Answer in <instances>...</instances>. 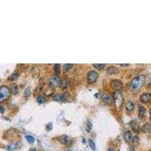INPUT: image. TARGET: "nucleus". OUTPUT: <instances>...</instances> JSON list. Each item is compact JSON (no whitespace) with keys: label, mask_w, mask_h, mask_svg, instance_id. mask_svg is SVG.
Listing matches in <instances>:
<instances>
[{"label":"nucleus","mask_w":151,"mask_h":151,"mask_svg":"<svg viewBox=\"0 0 151 151\" xmlns=\"http://www.w3.org/2000/svg\"><path fill=\"white\" fill-rule=\"evenodd\" d=\"M145 81V77L143 75H140L137 77H135V79H133L130 83L129 88L131 91H138L140 89L143 84Z\"/></svg>","instance_id":"nucleus-1"},{"label":"nucleus","mask_w":151,"mask_h":151,"mask_svg":"<svg viewBox=\"0 0 151 151\" xmlns=\"http://www.w3.org/2000/svg\"><path fill=\"white\" fill-rule=\"evenodd\" d=\"M10 95V90L6 86H2L0 88V101H3Z\"/></svg>","instance_id":"nucleus-2"},{"label":"nucleus","mask_w":151,"mask_h":151,"mask_svg":"<svg viewBox=\"0 0 151 151\" xmlns=\"http://www.w3.org/2000/svg\"><path fill=\"white\" fill-rule=\"evenodd\" d=\"M98 73L96 71L92 70V71H89L88 72L87 80H88V82H91V83L95 82L96 80L98 79Z\"/></svg>","instance_id":"nucleus-3"},{"label":"nucleus","mask_w":151,"mask_h":151,"mask_svg":"<svg viewBox=\"0 0 151 151\" xmlns=\"http://www.w3.org/2000/svg\"><path fill=\"white\" fill-rule=\"evenodd\" d=\"M113 96H114V100H115V103H116V107L118 108H119L122 104V94H120V92H119L118 91H116L113 93Z\"/></svg>","instance_id":"nucleus-4"},{"label":"nucleus","mask_w":151,"mask_h":151,"mask_svg":"<svg viewBox=\"0 0 151 151\" xmlns=\"http://www.w3.org/2000/svg\"><path fill=\"white\" fill-rule=\"evenodd\" d=\"M100 98H101L102 100L105 104H109V105H111L113 104V99H112V98L107 93H102L101 95H100Z\"/></svg>","instance_id":"nucleus-5"},{"label":"nucleus","mask_w":151,"mask_h":151,"mask_svg":"<svg viewBox=\"0 0 151 151\" xmlns=\"http://www.w3.org/2000/svg\"><path fill=\"white\" fill-rule=\"evenodd\" d=\"M67 96H68L67 93H64V94H56L53 96V100H57V101H61V100H65L66 98H67Z\"/></svg>","instance_id":"nucleus-6"},{"label":"nucleus","mask_w":151,"mask_h":151,"mask_svg":"<svg viewBox=\"0 0 151 151\" xmlns=\"http://www.w3.org/2000/svg\"><path fill=\"white\" fill-rule=\"evenodd\" d=\"M151 100V94L150 93H144L140 97V100L142 103H147Z\"/></svg>","instance_id":"nucleus-7"},{"label":"nucleus","mask_w":151,"mask_h":151,"mask_svg":"<svg viewBox=\"0 0 151 151\" xmlns=\"http://www.w3.org/2000/svg\"><path fill=\"white\" fill-rule=\"evenodd\" d=\"M111 85L116 90H119L122 88V83L120 80H113L111 82Z\"/></svg>","instance_id":"nucleus-8"},{"label":"nucleus","mask_w":151,"mask_h":151,"mask_svg":"<svg viewBox=\"0 0 151 151\" xmlns=\"http://www.w3.org/2000/svg\"><path fill=\"white\" fill-rule=\"evenodd\" d=\"M133 135L131 131H127L124 133V139L125 140V141L128 143H132V140H133Z\"/></svg>","instance_id":"nucleus-9"},{"label":"nucleus","mask_w":151,"mask_h":151,"mask_svg":"<svg viewBox=\"0 0 151 151\" xmlns=\"http://www.w3.org/2000/svg\"><path fill=\"white\" fill-rule=\"evenodd\" d=\"M60 80L58 79V77H52L51 79L49 80V85L52 87H55L59 85Z\"/></svg>","instance_id":"nucleus-10"},{"label":"nucleus","mask_w":151,"mask_h":151,"mask_svg":"<svg viewBox=\"0 0 151 151\" xmlns=\"http://www.w3.org/2000/svg\"><path fill=\"white\" fill-rule=\"evenodd\" d=\"M58 141L64 144H68L69 143V138L66 135H61L58 138Z\"/></svg>","instance_id":"nucleus-11"},{"label":"nucleus","mask_w":151,"mask_h":151,"mask_svg":"<svg viewBox=\"0 0 151 151\" xmlns=\"http://www.w3.org/2000/svg\"><path fill=\"white\" fill-rule=\"evenodd\" d=\"M67 85H68V80L66 79H62L61 80H60V82H59V86L61 88H66Z\"/></svg>","instance_id":"nucleus-12"},{"label":"nucleus","mask_w":151,"mask_h":151,"mask_svg":"<svg viewBox=\"0 0 151 151\" xmlns=\"http://www.w3.org/2000/svg\"><path fill=\"white\" fill-rule=\"evenodd\" d=\"M107 72L108 74H110V75L114 74V73H116V72H118V69H117L116 67H115V66H110V67H108Z\"/></svg>","instance_id":"nucleus-13"},{"label":"nucleus","mask_w":151,"mask_h":151,"mask_svg":"<svg viewBox=\"0 0 151 151\" xmlns=\"http://www.w3.org/2000/svg\"><path fill=\"white\" fill-rule=\"evenodd\" d=\"M130 125H131V128H132L134 131H138L139 129V125H138V122H135V121H132L130 123Z\"/></svg>","instance_id":"nucleus-14"},{"label":"nucleus","mask_w":151,"mask_h":151,"mask_svg":"<svg viewBox=\"0 0 151 151\" xmlns=\"http://www.w3.org/2000/svg\"><path fill=\"white\" fill-rule=\"evenodd\" d=\"M11 87H12V88H11V91H12V94H17L18 93V85H16V84H12Z\"/></svg>","instance_id":"nucleus-15"},{"label":"nucleus","mask_w":151,"mask_h":151,"mask_svg":"<svg viewBox=\"0 0 151 151\" xmlns=\"http://www.w3.org/2000/svg\"><path fill=\"white\" fill-rule=\"evenodd\" d=\"M125 107H126V110L128 111H131L134 109V104L131 101H128V102H127Z\"/></svg>","instance_id":"nucleus-16"},{"label":"nucleus","mask_w":151,"mask_h":151,"mask_svg":"<svg viewBox=\"0 0 151 151\" xmlns=\"http://www.w3.org/2000/svg\"><path fill=\"white\" fill-rule=\"evenodd\" d=\"M92 66L96 69L101 70V69L104 68L105 64H92Z\"/></svg>","instance_id":"nucleus-17"},{"label":"nucleus","mask_w":151,"mask_h":151,"mask_svg":"<svg viewBox=\"0 0 151 151\" xmlns=\"http://www.w3.org/2000/svg\"><path fill=\"white\" fill-rule=\"evenodd\" d=\"M54 70L55 74L56 75H58L60 73V65L58 64H55L54 66Z\"/></svg>","instance_id":"nucleus-18"},{"label":"nucleus","mask_w":151,"mask_h":151,"mask_svg":"<svg viewBox=\"0 0 151 151\" xmlns=\"http://www.w3.org/2000/svg\"><path fill=\"white\" fill-rule=\"evenodd\" d=\"M142 130L144 131H145V132H149V131H150V130H151V126H150V125H149L148 123H146V124H145L143 126Z\"/></svg>","instance_id":"nucleus-19"},{"label":"nucleus","mask_w":151,"mask_h":151,"mask_svg":"<svg viewBox=\"0 0 151 151\" xmlns=\"http://www.w3.org/2000/svg\"><path fill=\"white\" fill-rule=\"evenodd\" d=\"M92 124L91 123V122L88 121L86 125H85V131L87 132H90L91 130H92Z\"/></svg>","instance_id":"nucleus-20"},{"label":"nucleus","mask_w":151,"mask_h":151,"mask_svg":"<svg viewBox=\"0 0 151 151\" xmlns=\"http://www.w3.org/2000/svg\"><path fill=\"white\" fill-rule=\"evenodd\" d=\"M25 138H26V141H27L28 142H29L30 144L34 143L35 139H34V138H33V136H31V135H26Z\"/></svg>","instance_id":"nucleus-21"},{"label":"nucleus","mask_w":151,"mask_h":151,"mask_svg":"<svg viewBox=\"0 0 151 151\" xmlns=\"http://www.w3.org/2000/svg\"><path fill=\"white\" fill-rule=\"evenodd\" d=\"M145 113H146V110L145 108L143 107V106H139V113H140V116H144Z\"/></svg>","instance_id":"nucleus-22"},{"label":"nucleus","mask_w":151,"mask_h":151,"mask_svg":"<svg viewBox=\"0 0 151 151\" xmlns=\"http://www.w3.org/2000/svg\"><path fill=\"white\" fill-rule=\"evenodd\" d=\"M18 78V74L17 73V72H14L12 75H11L9 77H8V79L9 80H15Z\"/></svg>","instance_id":"nucleus-23"},{"label":"nucleus","mask_w":151,"mask_h":151,"mask_svg":"<svg viewBox=\"0 0 151 151\" xmlns=\"http://www.w3.org/2000/svg\"><path fill=\"white\" fill-rule=\"evenodd\" d=\"M37 101L38 103H39V104H43L44 102H46V98H45L44 96H39L37 98Z\"/></svg>","instance_id":"nucleus-24"},{"label":"nucleus","mask_w":151,"mask_h":151,"mask_svg":"<svg viewBox=\"0 0 151 151\" xmlns=\"http://www.w3.org/2000/svg\"><path fill=\"white\" fill-rule=\"evenodd\" d=\"M16 148H17L16 144H10V145H8V146L7 147V149L9 151H14Z\"/></svg>","instance_id":"nucleus-25"},{"label":"nucleus","mask_w":151,"mask_h":151,"mask_svg":"<svg viewBox=\"0 0 151 151\" xmlns=\"http://www.w3.org/2000/svg\"><path fill=\"white\" fill-rule=\"evenodd\" d=\"M72 66V64H66L64 65V70L65 71H67V70H70Z\"/></svg>","instance_id":"nucleus-26"},{"label":"nucleus","mask_w":151,"mask_h":151,"mask_svg":"<svg viewBox=\"0 0 151 151\" xmlns=\"http://www.w3.org/2000/svg\"><path fill=\"white\" fill-rule=\"evenodd\" d=\"M89 144H90V147L92 150H95V144H94L92 140H89Z\"/></svg>","instance_id":"nucleus-27"},{"label":"nucleus","mask_w":151,"mask_h":151,"mask_svg":"<svg viewBox=\"0 0 151 151\" xmlns=\"http://www.w3.org/2000/svg\"><path fill=\"white\" fill-rule=\"evenodd\" d=\"M30 94H31V92L30 90V88H26L25 90V92H24V96L25 97H29Z\"/></svg>","instance_id":"nucleus-28"},{"label":"nucleus","mask_w":151,"mask_h":151,"mask_svg":"<svg viewBox=\"0 0 151 151\" xmlns=\"http://www.w3.org/2000/svg\"><path fill=\"white\" fill-rule=\"evenodd\" d=\"M4 110H4V108L2 107V106H0V111H1L2 113H3V112H4Z\"/></svg>","instance_id":"nucleus-29"},{"label":"nucleus","mask_w":151,"mask_h":151,"mask_svg":"<svg viewBox=\"0 0 151 151\" xmlns=\"http://www.w3.org/2000/svg\"><path fill=\"white\" fill-rule=\"evenodd\" d=\"M29 151H36V150L35 148H30Z\"/></svg>","instance_id":"nucleus-30"},{"label":"nucleus","mask_w":151,"mask_h":151,"mask_svg":"<svg viewBox=\"0 0 151 151\" xmlns=\"http://www.w3.org/2000/svg\"><path fill=\"white\" fill-rule=\"evenodd\" d=\"M107 151H114V150H113V148H111V147H110V148H109V149L107 150Z\"/></svg>","instance_id":"nucleus-31"},{"label":"nucleus","mask_w":151,"mask_h":151,"mask_svg":"<svg viewBox=\"0 0 151 151\" xmlns=\"http://www.w3.org/2000/svg\"><path fill=\"white\" fill-rule=\"evenodd\" d=\"M150 115H151V110H150Z\"/></svg>","instance_id":"nucleus-32"}]
</instances>
